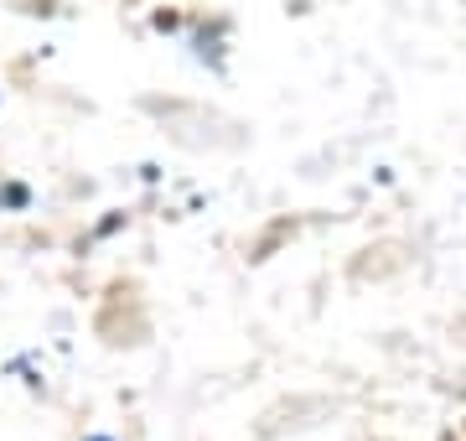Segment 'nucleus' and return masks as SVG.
<instances>
[{
	"instance_id": "obj_1",
	"label": "nucleus",
	"mask_w": 466,
	"mask_h": 441,
	"mask_svg": "<svg viewBox=\"0 0 466 441\" xmlns=\"http://www.w3.org/2000/svg\"><path fill=\"white\" fill-rule=\"evenodd\" d=\"M99 441H104V436H99Z\"/></svg>"
}]
</instances>
